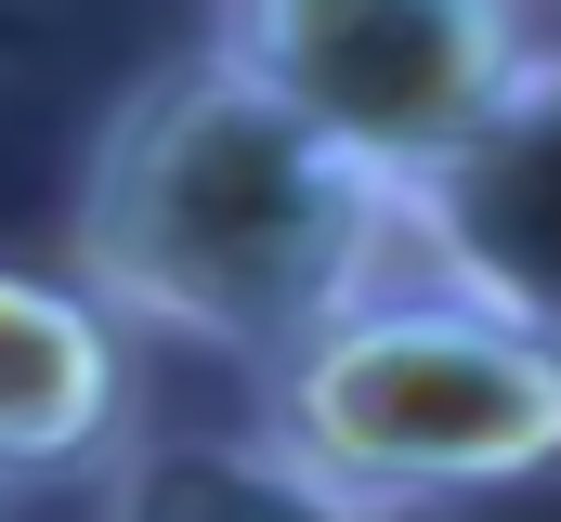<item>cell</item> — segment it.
I'll use <instances>...</instances> for the list:
<instances>
[{"mask_svg": "<svg viewBox=\"0 0 561 522\" xmlns=\"http://www.w3.org/2000/svg\"><path fill=\"white\" fill-rule=\"evenodd\" d=\"M66 249L118 340H183L262 379L340 300L405 274V209L353 183L300 118H275L209 39H183L105 105Z\"/></svg>", "mask_w": 561, "mask_h": 522, "instance_id": "obj_1", "label": "cell"}, {"mask_svg": "<svg viewBox=\"0 0 561 522\" xmlns=\"http://www.w3.org/2000/svg\"><path fill=\"white\" fill-rule=\"evenodd\" d=\"M249 444L366 522H457L523 497L561 444L549 314H496L405 261L249 379Z\"/></svg>", "mask_w": 561, "mask_h": 522, "instance_id": "obj_2", "label": "cell"}, {"mask_svg": "<svg viewBox=\"0 0 561 522\" xmlns=\"http://www.w3.org/2000/svg\"><path fill=\"white\" fill-rule=\"evenodd\" d=\"M209 53L392 209L549 144L561 105V39L523 0H249L209 26Z\"/></svg>", "mask_w": 561, "mask_h": 522, "instance_id": "obj_3", "label": "cell"}, {"mask_svg": "<svg viewBox=\"0 0 561 522\" xmlns=\"http://www.w3.org/2000/svg\"><path fill=\"white\" fill-rule=\"evenodd\" d=\"M131 431H144L131 418V340L92 314V287L39 274V261H0V497L118 470Z\"/></svg>", "mask_w": 561, "mask_h": 522, "instance_id": "obj_4", "label": "cell"}, {"mask_svg": "<svg viewBox=\"0 0 561 522\" xmlns=\"http://www.w3.org/2000/svg\"><path fill=\"white\" fill-rule=\"evenodd\" d=\"M105 522H366V510H327L313 484H287L249 444V418H157L105 470Z\"/></svg>", "mask_w": 561, "mask_h": 522, "instance_id": "obj_5", "label": "cell"}]
</instances>
